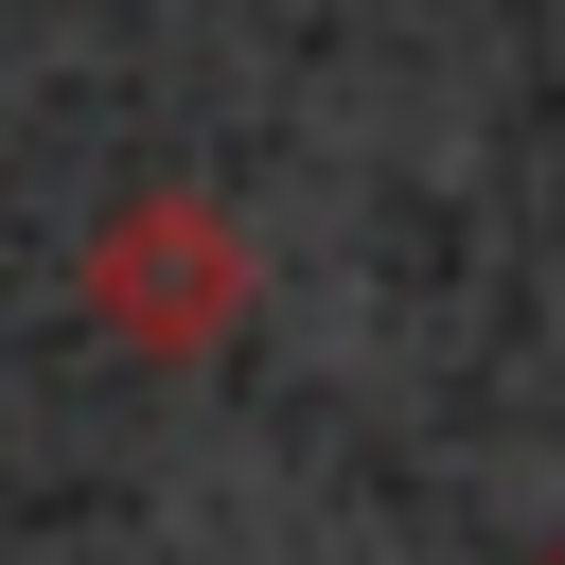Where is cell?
Instances as JSON below:
<instances>
[{"label":"cell","instance_id":"6da1fadb","mask_svg":"<svg viewBox=\"0 0 565 565\" xmlns=\"http://www.w3.org/2000/svg\"><path fill=\"white\" fill-rule=\"evenodd\" d=\"M88 282H106V335L194 353V335L230 318V282H247V265H230V230H212V212H177V194H159V212H124V230L88 247Z\"/></svg>","mask_w":565,"mask_h":565}]
</instances>
